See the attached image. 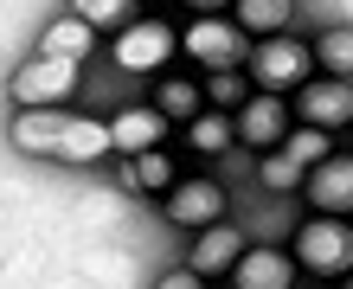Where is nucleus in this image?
Masks as SVG:
<instances>
[{"mask_svg": "<svg viewBox=\"0 0 353 289\" xmlns=\"http://www.w3.org/2000/svg\"><path fill=\"white\" fill-rule=\"evenodd\" d=\"M7 141H13L26 161H58V168H103V161L116 155L110 122L71 116L65 103H58V110H13Z\"/></svg>", "mask_w": 353, "mask_h": 289, "instance_id": "1", "label": "nucleus"}, {"mask_svg": "<svg viewBox=\"0 0 353 289\" xmlns=\"http://www.w3.org/2000/svg\"><path fill=\"white\" fill-rule=\"evenodd\" d=\"M289 251H296L302 277L347 283V277H353V225H347V219H334V212H315V219H302V225H296Z\"/></svg>", "mask_w": 353, "mask_h": 289, "instance_id": "2", "label": "nucleus"}, {"mask_svg": "<svg viewBox=\"0 0 353 289\" xmlns=\"http://www.w3.org/2000/svg\"><path fill=\"white\" fill-rule=\"evenodd\" d=\"M315 71H321L315 65V39L276 32V39H257V46H251V84L270 90V97H296Z\"/></svg>", "mask_w": 353, "mask_h": 289, "instance_id": "3", "label": "nucleus"}, {"mask_svg": "<svg viewBox=\"0 0 353 289\" xmlns=\"http://www.w3.org/2000/svg\"><path fill=\"white\" fill-rule=\"evenodd\" d=\"M174 52H180V32L168 26V19H154V13H141L135 26H122L116 46H110L116 71H129V77H161L174 65Z\"/></svg>", "mask_w": 353, "mask_h": 289, "instance_id": "4", "label": "nucleus"}, {"mask_svg": "<svg viewBox=\"0 0 353 289\" xmlns=\"http://www.w3.org/2000/svg\"><path fill=\"white\" fill-rule=\"evenodd\" d=\"M77 58H46V52H32L26 65H19L7 77V97H13V110H58L71 90H77Z\"/></svg>", "mask_w": 353, "mask_h": 289, "instance_id": "5", "label": "nucleus"}, {"mask_svg": "<svg viewBox=\"0 0 353 289\" xmlns=\"http://www.w3.org/2000/svg\"><path fill=\"white\" fill-rule=\"evenodd\" d=\"M251 46L257 39L244 32L232 13H205V19H193V26L180 32V58H193V65H205V71H238V58Z\"/></svg>", "mask_w": 353, "mask_h": 289, "instance_id": "6", "label": "nucleus"}, {"mask_svg": "<svg viewBox=\"0 0 353 289\" xmlns=\"http://www.w3.org/2000/svg\"><path fill=\"white\" fill-rule=\"evenodd\" d=\"M161 212H168V225H180V232H205V225L232 219V193H225L212 174H180L174 193H161Z\"/></svg>", "mask_w": 353, "mask_h": 289, "instance_id": "7", "label": "nucleus"}, {"mask_svg": "<svg viewBox=\"0 0 353 289\" xmlns=\"http://www.w3.org/2000/svg\"><path fill=\"white\" fill-rule=\"evenodd\" d=\"M289 110H296V122H308V129H327V135H341L347 122H353V77H308V84L289 97Z\"/></svg>", "mask_w": 353, "mask_h": 289, "instance_id": "8", "label": "nucleus"}, {"mask_svg": "<svg viewBox=\"0 0 353 289\" xmlns=\"http://www.w3.org/2000/svg\"><path fill=\"white\" fill-rule=\"evenodd\" d=\"M296 110H289L283 97H270V90H257L251 103H244L238 110V141L244 148H257V155H270V148H283L289 141V129H296V122H289Z\"/></svg>", "mask_w": 353, "mask_h": 289, "instance_id": "9", "label": "nucleus"}, {"mask_svg": "<svg viewBox=\"0 0 353 289\" xmlns=\"http://www.w3.org/2000/svg\"><path fill=\"white\" fill-rule=\"evenodd\" d=\"M244 251H251V244H244V232H238L232 219H219V225H205V232H193V251H186V263H193V270L212 283V277H232Z\"/></svg>", "mask_w": 353, "mask_h": 289, "instance_id": "10", "label": "nucleus"}, {"mask_svg": "<svg viewBox=\"0 0 353 289\" xmlns=\"http://www.w3.org/2000/svg\"><path fill=\"white\" fill-rule=\"evenodd\" d=\"M296 277H302L296 251H283V244H251V251L238 257V270H232V289H289Z\"/></svg>", "mask_w": 353, "mask_h": 289, "instance_id": "11", "label": "nucleus"}, {"mask_svg": "<svg viewBox=\"0 0 353 289\" xmlns=\"http://www.w3.org/2000/svg\"><path fill=\"white\" fill-rule=\"evenodd\" d=\"M302 199L315 212H334V219H353V155H327L321 168H308V187Z\"/></svg>", "mask_w": 353, "mask_h": 289, "instance_id": "12", "label": "nucleus"}, {"mask_svg": "<svg viewBox=\"0 0 353 289\" xmlns=\"http://www.w3.org/2000/svg\"><path fill=\"white\" fill-rule=\"evenodd\" d=\"M110 135H116V155H148V148H161V135H168V116H161L154 103H129V110L110 116Z\"/></svg>", "mask_w": 353, "mask_h": 289, "instance_id": "13", "label": "nucleus"}, {"mask_svg": "<svg viewBox=\"0 0 353 289\" xmlns=\"http://www.w3.org/2000/svg\"><path fill=\"white\" fill-rule=\"evenodd\" d=\"M174 155L168 148H148V155H116V187L129 193H174Z\"/></svg>", "mask_w": 353, "mask_h": 289, "instance_id": "14", "label": "nucleus"}, {"mask_svg": "<svg viewBox=\"0 0 353 289\" xmlns=\"http://www.w3.org/2000/svg\"><path fill=\"white\" fill-rule=\"evenodd\" d=\"M154 110L168 116V122H193V116H205L212 103H205V84H193V77H174V71H161L154 77Z\"/></svg>", "mask_w": 353, "mask_h": 289, "instance_id": "15", "label": "nucleus"}, {"mask_svg": "<svg viewBox=\"0 0 353 289\" xmlns=\"http://www.w3.org/2000/svg\"><path fill=\"white\" fill-rule=\"evenodd\" d=\"M232 141H238V116H232V110H205V116L186 122V148H193L199 161L232 155Z\"/></svg>", "mask_w": 353, "mask_h": 289, "instance_id": "16", "label": "nucleus"}, {"mask_svg": "<svg viewBox=\"0 0 353 289\" xmlns=\"http://www.w3.org/2000/svg\"><path fill=\"white\" fill-rule=\"evenodd\" d=\"M90 46H97V26H90V19H77V13H58L52 26L39 32V52H46V58H77V65H84Z\"/></svg>", "mask_w": 353, "mask_h": 289, "instance_id": "17", "label": "nucleus"}, {"mask_svg": "<svg viewBox=\"0 0 353 289\" xmlns=\"http://www.w3.org/2000/svg\"><path fill=\"white\" fill-rule=\"evenodd\" d=\"M232 19L251 39H276V32H289V19H296V0H232Z\"/></svg>", "mask_w": 353, "mask_h": 289, "instance_id": "18", "label": "nucleus"}, {"mask_svg": "<svg viewBox=\"0 0 353 289\" xmlns=\"http://www.w3.org/2000/svg\"><path fill=\"white\" fill-rule=\"evenodd\" d=\"M257 187H270V193H296V187H308V168L289 148H270V155H257Z\"/></svg>", "mask_w": 353, "mask_h": 289, "instance_id": "19", "label": "nucleus"}, {"mask_svg": "<svg viewBox=\"0 0 353 289\" xmlns=\"http://www.w3.org/2000/svg\"><path fill=\"white\" fill-rule=\"evenodd\" d=\"M71 13L90 19L97 32H122V26H135V19H141V0H71Z\"/></svg>", "mask_w": 353, "mask_h": 289, "instance_id": "20", "label": "nucleus"}, {"mask_svg": "<svg viewBox=\"0 0 353 289\" xmlns=\"http://www.w3.org/2000/svg\"><path fill=\"white\" fill-rule=\"evenodd\" d=\"M257 97V84H251V71H205V103L212 110H244V103Z\"/></svg>", "mask_w": 353, "mask_h": 289, "instance_id": "21", "label": "nucleus"}, {"mask_svg": "<svg viewBox=\"0 0 353 289\" xmlns=\"http://www.w3.org/2000/svg\"><path fill=\"white\" fill-rule=\"evenodd\" d=\"M315 65H321L327 77H353V26L315 32Z\"/></svg>", "mask_w": 353, "mask_h": 289, "instance_id": "22", "label": "nucleus"}, {"mask_svg": "<svg viewBox=\"0 0 353 289\" xmlns=\"http://www.w3.org/2000/svg\"><path fill=\"white\" fill-rule=\"evenodd\" d=\"M283 148L296 155L302 168H321V161L334 155V135H327V129H308V122H296V129H289V141H283Z\"/></svg>", "mask_w": 353, "mask_h": 289, "instance_id": "23", "label": "nucleus"}, {"mask_svg": "<svg viewBox=\"0 0 353 289\" xmlns=\"http://www.w3.org/2000/svg\"><path fill=\"white\" fill-rule=\"evenodd\" d=\"M154 289H205V277L186 263V270H161V277H154Z\"/></svg>", "mask_w": 353, "mask_h": 289, "instance_id": "24", "label": "nucleus"}, {"mask_svg": "<svg viewBox=\"0 0 353 289\" xmlns=\"http://www.w3.org/2000/svg\"><path fill=\"white\" fill-rule=\"evenodd\" d=\"M186 7H193V19H205V13H225L232 0H186Z\"/></svg>", "mask_w": 353, "mask_h": 289, "instance_id": "25", "label": "nucleus"}, {"mask_svg": "<svg viewBox=\"0 0 353 289\" xmlns=\"http://www.w3.org/2000/svg\"><path fill=\"white\" fill-rule=\"evenodd\" d=\"M341 289H353V277H347V283H341Z\"/></svg>", "mask_w": 353, "mask_h": 289, "instance_id": "26", "label": "nucleus"}]
</instances>
